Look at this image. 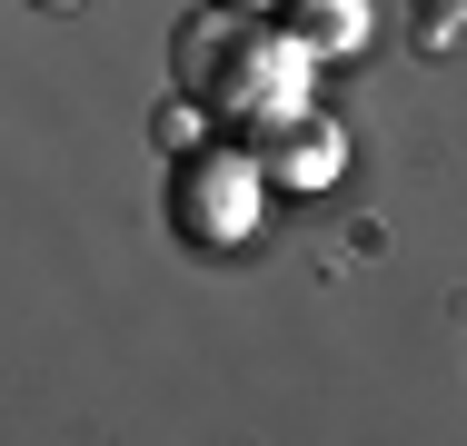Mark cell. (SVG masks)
Here are the masks:
<instances>
[{"label": "cell", "instance_id": "1", "mask_svg": "<svg viewBox=\"0 0 467 446\" xmlns=\"http://www.w3.org/2000/svg\"><path fill=\"white\" fill-rule=\"evenodd\" d=\"M338 169V129H308V139H279V178H328Z\"/></svg>", "mask_w": 467, "mask_h": 446}, {"label": "cell", "instance_id": "2", "mask_svg": "<svg viewBox=\"0 0 467 446\" xmlns=\"http://www.w3.org/2000/svg\"><path fill=\"white\" fill-rule=\"evenodd\" d=\"M418 20H428V40H458V30H467V0H418Z\"/></svg>", "mask_w": 467, "mask_h": 446}, {"label": "cell", "instance_id": "3", "mask_svg": "<svg viewBox=\"0 0 467 446\" xmlns=\"http://www.w3.org/2000/svg\"><path fill=\"white\" fill-rule=\"evenodd\" d=\"M219 10H269V0H219Z\"/></svg>", "mask_w": 467, "mask_h": 446}, {"label": "cell", "instance_id": "4", "mask_svg": "<svg viewBox=\"0 0 467 446\" xmlns=\"http://www.w3.org/2000/svg\"><path fill=\"white\" fill-rule=\"evenodd\" d=\"M30 10H80V0H30Z\"/></svg>", "mask_w": 467, "mask_h": 446}]
</instances>
